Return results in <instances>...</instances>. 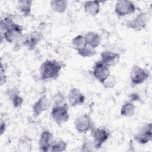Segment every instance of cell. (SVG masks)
I'll use <instances>...</instances> for the list:
<instances>
[{"mask_svg":"<svg viewBox=\"0 0 152 152\" xmlns=\"http://www.w3.org/2000/svg\"><path fill=\"white\" fill-rule=\"evenodd\" d=\"M65 64L56 59H46L40 65V74L43 80H54L58 78Z\"/></svg>","mask_w":152,"mask_h":152,"instance_id":"obj_1","label":"cell"},{"mask_svg":"<svg viewBox=\"0 0 152 152\" xmlns=\"http://www.w3.org/2000/svg\"><path fill=\"white\" fill-rule=\"evenodd\" d=\"M69 104L66 103L62 105H53L50 116L54 122L57 125H62L69 120Z\"/></svg>","mask_w":152,"mask_h":152,"instance_id":"obj_2","label":"cell"},{"mask_svg":"<svg viewBox=\"0 0 152 152\" xmlns=\"http://www.w3.org/2000/svg\"><path fill=\"white\" fill-rule=\"evenodd\" d=\"M74 125L75 130L80 134L91 131L95 127L91 116L87 113L82 114L75 118Z\"/></svg>","mask_w":152,"mask_h":152,"instance_id":"obj_3","label":"cell"},{"mask_svg":"<svg viewBox=\"0 0 152 152\" xmlns=\"http://www.w3.org/2000/svg\"><path fill=\"white\" fill-rule=\"evenodd\" d=\"M137 7L132 1L119 0L115 6V12L119 17L133 14L135 12Z\"/></svg>","mask_w":152,"mask_h":152,"instance_id":"obj_4","label":"cell"},{"mask_svg":"<svg viewBox=\"0 0 152 152\" xmlns=\"http://www.w3.org/2000/svg\"><path fill=\"white\" fill-rule=\"evenodd\" d=\"M150 72L145 69L137 65H134L130 72V80L132 85L142 84L150 77Z\"/></svg>","mask_w":152,"mask_h":152,"instance_id":"obj_5","label":"cell"},{"mask_svg":"<svg viewBox=\"0 0 152 152\" xmlns=\"http://www.w3.org/2000/svg\"><path fill=\"white\" fill-rule=\"evenodd\" d=\"M91 135L96 149H99L110 137L109 132L103 127H94L91 131Z\"/></svg>","mask_w":152,"mask_h":152,"instance_id":"obj_6","label":"cell"},{"mask_svg":"<svg viewBox=\"0 0 152 152\" xmlns=\"http://www.w3.org/2000/svg\"><path fill=\"white\" fill-rule=\"evenodd\" d=\"M152 124L147 123L142 125L138 132L134 135V140L140 144H145L151 141Z\"/></svg>","mask_w":152,"mask_h":152,"instance_id":"obj_7","label":"cell"},{"mask_svg":"<svg viewBox=\"0 0 152 152\" xmlns=\"http://www.w3.org/2000/svg\"><path fill=\"white\" fill-rule=\"evenodd\" d=\"M148 19V13L142 12L138 14L134 18L128 21L126 23V26L128 28L135 31H140L146 27Z\"/></svg>","mask_w":152,"mask_h":152,"instance_id":"obj_8","label":"cell"},{"mask_svg":"<svg viewBox=\"0 0 152 152\" xmlns=\"http://www.w3.org/2000/svg\"><path fill=\"white\" fill-rule=\"evenodd\" d=\"M92 72L94 78L101 84L110 75L109 67L106 65L101 60H99L94 64Z\"/></svg>","mask_w":152,"mask_h":152,"instance_id":"obj_9","label":"cell"},{"mask_svg":"<svg viewBox=\"0 0 152 152\" xmlns=\"http://www.w3.org/2000/svg\"><path fill=\"white\" fill-rule=\"evenodd\" d=\"M24 27L19 24H14L10 28L4 32H2L4 40L10 43H16L23 36Z\"/></svg>","mask_w":152,"mask_h":152,"instance_id":"obj_10","label":"cell"},{"mask_svg":"<svg viewBox=\"0 0 152 152\" xmlns=\"http://www.w3.org/2000/svg\"><path fill=\"white\" fill-rule=\"evenodd\" d=\"M67 100L69 106L75 107L83 104L86 100V97L78 88L74 87L69 90Z\"/></svg>","mask_w":152,"mask_h":152,"instance_id":"obj_11","label":"cell"},{"mask_svg":"<svg viewBox=\"0 0 152 152\" xmlns=\"http://www.w3.org/2000/svg\"><path fill=\"white\" fill-rule=\"evenodd\" d=\"M52 104V101L46 96L43 95L33 104L32 111L35 116H39L42 113L48 110Z\"/></svg>","mask_w":152,"mask_h":152,"instance_id":"obj_12","label":"cell"},{"mask_svg":"<svg viewBox=\"0 0 152 152\" xmlns=\"http://www.w3.org/2000/svg\"><path fill=\"white\" fill-rule=\"evenodd\" d=\"M54 140L53 135L50 131L49 130L43 131L40 135L39 140L40 150L43 152L50 151V147Z\"/></svg>","mask_w":152,"mask_h":152,"instance_id":"obj_13","label":"cell"},{"mask_svg":"<svg viewBox=\"0 0 152 152\" xmlns=\"http://www.w3.org/2000/svg\"><path fill=\"white\" fill-rule=\"evenodd\" d=\"M100 60L108 67L114 66L120 59V55L109 50L102 51L100 53Z\"/></svg>","mask_w":152,"mask_h":152,"instance_id":"obj_14","label":"cell"},{"mask_svg":"<svg viewBox=\"0 0 152 152\" xmlns=\"http://www.w3.org/2000/svg\"><path fill=\"white\" fill-rule=\"evenodd\" d=\"M43 36L39 31H33L28 35H24V46L29 49H33L39 42L42 39Z\"/></svg>","mask_w":152,"mask_h":152,"instance_id":"obj_15","label":"cell"},{"mask_svg":"<svg viewBox=\"0 0 152 152\" xmlns=\"http://www.w3.org/2000/svg\"><path fill=\"white\" fill-rule=\"evenodd\" d=\"M100 2L99 1H88L84 2L83 4L84 11L90 16H96L100 12Z\"/></svg>","mask_w":152,"mask_h":152,"instance_id":"obj_16","label":"cell"},{"mask_svg":"<svg viewBox=\"0 0 152 152\" xmlns=\"http://www.w3.org/2000/svg\"><path fill=\"white\" fill-rule=\"evenodd\" d=\"M84 36V39L86 45L90 47L96 49L97 48L101 42V38L99 34L94 31L87 32Z\"/></svg>","mask_w":152,"mask_h":152,"instance_id":"obj_17","label":"cell"},{"mask_svg":"<svg viewBox=\"0 0 152 152\" xmlns=\"http://www.w3.org/2000/svg\"><path fill=\"white\" fill-rule=\"evenodd\" d=\"M33 1L29 0H21L17 1V8L24 17L29 16L31 14Z\"/></svg>","mask_w":152,"mask_h":152,"instance_id":"obj_18","label":"cell"},{"mask_svg":"<svg viewBox=\"0 0 152 152\" xmlns=\"http://www.w3.org/2000/svg\"><path fill=\"white\" fill-rule=\"evenodd\" d=\"M135 106L133 102L126 101L123 103L120 110V115L124 117H131L135 114Z\"/></svg>","mask_w":152,"mask_h":152,"instance_id":"obj_19","label":"cell"},{"mask_svg":"<svg viewBox=\"0 0 152 152\" xmlns=\"http://www.w3.org/2000/svg\"><path fill=\"white\" fill-rule=\"evenodd\" d=\"M68 2L66 1H51L50 2V6L51 10L56 13L62 14L65 12L67 8Z\"/></svg>","mask_w":152,"mask_h":152,"instance_id":"obj_20","label":"cell"},{"mask_svg":"<svg viewBox=\"0 0 152 152\" xmlns=\"http://www.w3.org/2000/svg\"><path fill=\"white\" fill-rule=\"evenodd\" d=\"M71 45L77 51L83 48L86 45L84 36L81 34L75 36L71 40Z\"/></svg>","mask_w":152,"mask_h":152,"instance_id":"obj_21","label":"cell"},{"mask_svg":"<svg viewBox=\"0 0 152 152\" xmlns=\"http://www.w3.org/2000/svg\"><path fill=\"white\" fill-rule=\"evenodd\" d=\"M15 23L13 20L12 15H10L5 17L1 20L0 28L2 32H4L10 28Z\"/></svg>","mask_w":152,"mask_h":152,"instance_id":"obj_22","label":"cell"},{"mask_svg":"<svg viewBox=\"0 0 152 152\" xmlns=\"http://www.w3.org/2000/svg\"><path fill=\"white\" fill-rule=\"evenodd\" d=\"M67 147L66 143L62 140H54L50 147V151L53 152L64 151L66 150Z\"/></svg>","mask_w":152,"mask_h":152,"instance_id":"obj_23","label":"cell"},{"mask_svg":"<svg viewBox=\"0 0 152 152\" xmlns=\"http://www.w3.org/2000/svg\"><path fill=\"white\" fill-rule=\"evenodd\" d=\"M77 53L80 56L83 58H87L95 55L97 53V52L95 49L86 45L83 48L78 50Z\"/></svg>","mask_w":152,"mask_h":152,"instance_id":"obj_24","label":"cell"},{"mask_svg":"<svg viewBox=\"0 0 152 152\" xmlns=\"http://www.w3.org/2000/svg\"><path fill=\"white\" fill-rule=\"evenodd\" d=\"M65 100L66 97L64 94L61 91H58L53 95L52 102L53 103V105H62L66 103Z\"/></svg>","mask_w":152,"mask_h":152,"instance_id":"obj_25","label":"cell"},{"mask_svg":"<svg viewBox=\"0 0 152 152\" xmlns=\"http://www.w3.org/2000/svg\"><path fill=\"white\" fill-rule=\"evenodd\" d=\"M94 149L96 148L92 139L87 138L84 141L81 145V150L83 151H93Z\"/></svg>","mask_w":152,"mask_h":152,"instance_id":"obj_26","label":"cell"},{"mask_svg":"<svg viewBox=\"0 0 152 152\" xmlns=\"http://www.w3.org/2000/svg\"><path fill=\"white\" fill-rule=\"evenodd\" d=\"M10 100H11L13 107L15 108L21 107L24 103V99L20 96V94L13 96L10 99Z\"/></svg>","mask_w":152,"mask_h":152,"instance_id":"obj_27","label":"cell"},{"mask_svg":"<svg viewBox=\"0 0 152 152\" xmlns=\"http://www.w3.org/2000/svg\"><path fill=\"white\" fill-rule=\"evenodd\" d=\"M116 83V80L113 75H110L108 78L102 83L105 88H111L115 87Z\"/></svg>","mask_w":152,"mask_h":152,"instance_id":"obj_28","label":"cell"},{"mask_svg":"<svg viewBox=\"0 0 152 152\" xmlns=\"http://www.w3.org/2000/svg\"><path fill=\"white\" fill-rule=\"evenodd\" d=\"M129 101L134 102H140L141 101V98L140 95L137 93H132L129 95Z\"/></svg>","mask_w":152,"mask_h":152,"instance_id":"obj_29","label":"cell"},{"mask_svg":"<svg viewBox=\"0 0 152 152\" xmlns=\"http://www.w3.org/2000/svg\"><path fill=\"white\" fill-rule=\"evenodd\" d=\"M7 81V76L5 74V69H4L3 64H1V85H3Z\"/></svg>","mask_w":152,"mask_h":152,"instance_id":"obj_30","label":"cell"},{"mask_svg":"<svg viewBox=\"0 0 152 152\" xmlns=\"http://www.w3.org/2000/svg\"><path fill=\"white\" fill-rule=\"evenodd\" d=\"M6 124L5 122L4 121H1V126H0V132H1V135H2L5 131L6 130Z\"/></svg>","mask_w":152,"mask_h":152,"instance_id":"obj_31","label":"cell"}]
</instances>
